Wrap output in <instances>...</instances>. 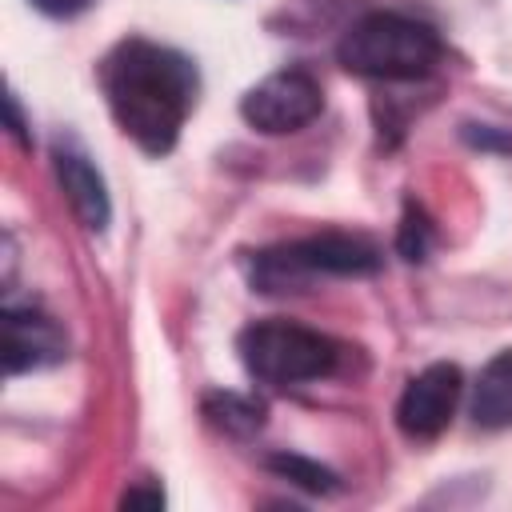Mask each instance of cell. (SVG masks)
<instances>
[{
    "label": "cell",
    "mask_w": 512,
    "mask_h": 512,
    "mask_svg": "<svg viewBox=\"0 0 512 512\" xmlns=\"http://www.w3.org/2000/svg\"><path fill=\"white\" fill-rule=\"evenodd\" d=\"M36 8H44V12H52V16H72V12H80L88 0H32Z\"/></svg>",
    "instance_id": "obj_13"
},
{
    "label": "cell",
    "mask_w": 512,
    "mask_h": 512,
    "mask_svg": "<svg viewBox=\"0 0 512 512\" xmlns=\"http://www.w3.org/2000/svg\"><path fill=\"white\" fill-rule=\"evenodd\" d=\"M100 88L124 136L144 152L164 156L196 104V68L176 48L152 40H120L100 64Z\"/></svg>",
    "instance_id": "obj_1"
},
{
    "label": "cell",
    "mask_w": 512,
    "mask_h": 512,
    "mask_svg": "<svg viewBox=\"0 0 512 512\" xmlns=\"http://www.w3.org/2000/svg\"><path fill=\"white\" fill-rule=\"evenodd\" d=\"M56 176H60V188H64L72 212L80 216V224L100 232L108 224V192H104L100 172L88 164V156L60 144L56 148Z\"/></svg>",
    "instance_id": "obj_8"
},
{
    "label": "cell",
    "mask_w": 512,
    "mask_h": 512,
    "mask_svg": "<svg viewBox=\"0 0 512 512\" xmlns=\"http://www.w3.org/2000/svg\"><path fill=\"white\" fill-rule=\"evenodd\" d=\"M460 368L456 364H428L424 372H416L408 380V388L400 392L396 404V424L404 436L412 440H432L448 428L456 400H460Z\"/></svg>",
    "instance_id": "obj_6"
},
{
    "label": "cell",
    "mask_w": 512,
    "mask_h": 512,
    "mask_svg": "<svg viewBox=\"0 0 512 512\" xmlns=\"http://www.w3.org/2000/svg\"><path fill=\"white\" fill-rule=\"evenodd\" d=\"M380 268V252L364 236L324 232L280 248H264L252 264V284L260 292H300L316 276H364Z\"/></svg>",
    "instance_id": "obj_3"
},
{
    "label": "cell",
    "mask_w": 512,
    "mask_h": 512,
    "mask_svg": "<svg viewBox=\"0 0 512 512\" xmlns=\"http://www.w3.org/2000/svg\"><path fill=\"white\" fill-rule=\"evenodd\" d=\"M272 468L284 472L288 480L304 484V488H316V492L332 488V480H336L332 472H324V468H316V464H308V460H300V456H272Z\"/></svg>",
    "instance_id": "obj_11"
},
{
    "label": "cell",
    "mask_w": 512,
    "mask_h": 512,
    "mask_svg": "<svg viewBox=\"0 0 512 512\" xmlns=\"http://www.w3.org/2000/svg\"><path fill=\"white\" fill-rule=\"evenodd\" d=\"M240 360L256 380L284 388L328 376L340 360V348L316 328L292 320H260L240 332Z\"/></svg>",
    "instance_id": "obj_4"
},
{
    "label": "cell",
    "mask_w": 512,
    "mask_h": 512,
    "mask_svg": "<svg viewBox=\"0 0 512 512\" xmlns=\"http://www.w3.org/2000/svg\"><path fill=\"white\" fill-rule=\"evenodd\" d=\"M400 252H404L408 260H420V256L428 252V220H424L420 208H412V204H408L404 224H400Z\"/></svg>",
    "instance_id": "obj_12"
},
{
    "label": "cell",
    "mask_w": 512,
    "mask_h": 512,
    "mask_svg": "<svg viewBox=\"0 0 512 512\" xmlns=\"http://www.w3.org/2000/svg\"><path fill=\"white\" fill-rule=\"evenodd\" d=\"M64 356V336L60 328L40 316L36 308H4V368L28 372V368H44L56 364Z\"/></svg>",
    "instance_id": "obj_7"
},
{
    "label": "cell",
    "mask_w": 512,
    "mask_h": 512,
    "mask_svg": "<svg viewBox=\"0 0 512 512\" xmlns=\"http://www.w3.org/2000/svg\"><path fill=\"white\" fill-rule=\"evenodd\" d=\"M320 108H324V92L304 68H284V72L264 76L256 88H248L240 104L244 120L268 136H284V132L312 124Z\"/></svg>",
    "instance_id": "obj_5"
},
{
    "label": "cell",
    "mask_w": 512,
    "mask_h": 512,
    "mask_svg": "<svg viewBox=\"0 0 512 512\" xmlns=\"http://www.w3.org/2000/svg\"><path fill=\"white\" fill-rule=\"evenodd\" d=\"M208 416H212V424H220L228 432H256L264 424V408L244 400V396H236V392L212 396L208 400Z\"/></svg>",
    "instance_id": "obj_10"
},
{
    "label": "cell",
    "mask_w": 512,
    "mask_h": 512,
    "mask_svg": "<svg viewBox=\"0 0 512 512\" xmlns=\"http://www.w3.org/2000/svg\"><path fill=\"white\" fill-rule=\"evenodd\" d=\"M340 64L368 80H420L440 60V36L400 12H372L356 20L336 48Z\"/></svg>",
    "instance_id": "obj_2"
},
{
    "label": "cell",
    "mask_w": 512,
    "mask_h": 512,
    "mask_svg": "<svg viewBox=\"0 0 512 512\" xmlns=\"http://www.w3.org/2000/svg\"><path fill=\"white\" fill-rule=\"evenodd\" d=\"M472 420L480 428H512V348L484 364L472 392Z\"/></svg>",
    "instance_id": "obj_9"
}]
</instances>
